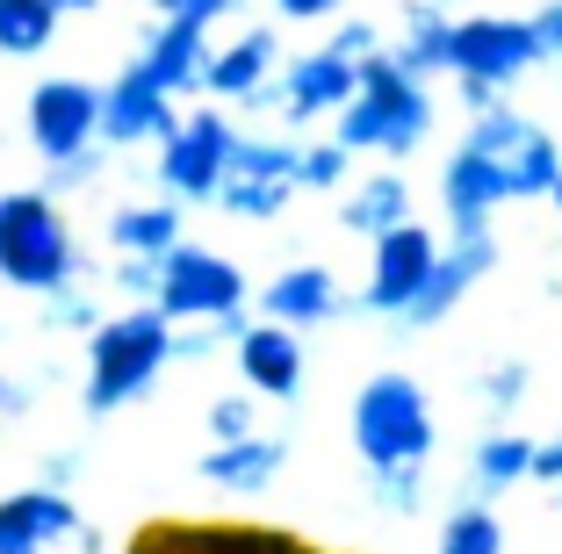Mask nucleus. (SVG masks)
Segmentation results:
<instances>
[{
  "label": "nucleus",
  "instance_id": "0eeeda50",
  "mask_svg": "<svg viewBox=\"0 0 562 554\" xmlns=\"http://www.w3.org/2000/svg\"><path fill=\"white\" fill-rule=\"evenodd\" d=\"M296 202V145L289 137H232V159L216 180V210L238 224H274Z\"/></svg>",
  "mask_w": 562,
  "mask_h": 554
},
{
  "label": "nucleus",
  "instance_id": "b1692460",
  "mask_svg": "<svg viewBox=\"0 0 562 554\" xmlns=\"http://www.w3.org/2000/svg\"><path fill=\"white\" fill-rule=\"evenodd\" d=\"M339 224L361 230V238H382V230L412 224V188H404V173H368L361 188L339 202Z\"/></svg>",
  "mask_w": 562,
  "mask_h": 554
},
{
  "label": "nucleus",
  "instance_id": "a878e982",
  "mask_svg": "<svg viewBox=\"0 0 562 554\" xmlns=\"http://www.w3.org/2000/svg\"><path fill=\"white\" fill-rule=\"evenodd\" d=\"M58 8L50 0H0V58H44L58 44Z\"/></svg>",
  "mask_w": 562,
  "mask_h": 554
},
{
  "label": "nucleus",
  "instance_id": "2eb2a0df",
  "mask_svg": "<svg viewBox=\"0 0 562 554\" xmlns=\"http://www.w3.org/2000/svg\"><path fill=\"white\" fill-rule=\"evenodd\" d=\"M491 267H497V238H491V230H454V238H447L440 252H432L426 289H418L412 303H404V317H397V325H404V331L440 325V317L454 310V303H462V295L476 289L483 274H491Z\"/></svg>",
  "mask_w": 562,
  "mask_h": 554
},
{
  "label": "nucleus",
  "instance_id": "e433bc0d",
  "mask_svg": "<svg viewBox=\"0 0 562 554\" xmlns=\"http://www.w3.org/2000/svg\"><path fill=\"white\" fill-rule=\"evenodd\" d=\"M533 22V44H541V58H555L562 66V0H548L541 15H527Z\"/></svg>",
  "mask_w": 562,
  "mask_h": 554
},
{
  "label": "nucleus",
  "instance_id": "f8f14e48",
  "mask_svg": "<svg viewBox=\"0 0 562 554\" xmlns=\"http://www.w3.org/2000/svg\"><path fill=\"white\" fill-rule=\"evenodd\" d=\"M232 8H238V0H188V8H173V15H166L159 30L145 36L137 66H145L173 101H181V94H202V66H210V22H224Z\"/></svg>",
  "mask_w": 562,
  "mask_h": 554
},
{
  "label": "nucleus",
  "instance_id": "1a4fd4ad",
  "mask_svg": "<svg viewBox=\"0 0 562 554\" xmlns=\"http://www.w3.org/2000/svg\"><path fill=\"white\" fill-rule=\"evenodd\" d=\"M533 66H541V44H533L527 15H469V22H454V44H447V72H454V80H483L491 94H505V87H519Z\"/></svg>",
  "mask_w": 562,
  "mask_h": 554
},
{
  "label": "nucleus",
  "instance_id": "f3484780",
  "mask_svg": "<svg viewBox=\"0 0 562 554\" xmlns=\"http://www.w3.org/2000/svg\"><path fill=\"white\" fill-rule=\"evenodd\" d=\"M80 533V505H72L66 489H15V497H0V554H50L58 540Z\"/></svg>",
  "mask_w": 562,
  "mask_h": 554
},
{
  "label": "nucleus",
  "instance_id": "5701e85b",
  "mask_svg": "<svg viewBox=\"0 0 562 554\" xmlns=\"http://www.w3.org/2000/svg\"><path fill=\"white\" fill-rule=\"evenodd\" d=\"M447 44H454V15L432 8V0H404V44L390 58L412 80H432V72H447Z\"/></svg>",
  "mask_w": 562,
  "mask_h": 554
},
{
  "label": "nucleus",
  "instance_id": "ea45409f",
  "mask_svg": "<svg viewBox=\"0 0 562 554\" xmlns=\"http://www.w3.org/2000/svg\"><path fill=\"white\" fill-rule=\"evenodd\" d=\"M50 8H58V15H94L101 0H50Z\"/></svg>",
  "mask_w": 562,
  "mask_h": 554
},
{
  "label": "nucleus",
  "instance_id": "7c9ffc66",
  "mask_svg": "<svg viewBox=\"0 0 562 554\" xmlns=\"http://www.w3.org/2000/svg\"><path fill=\"white\" fill-rule=\"evenodd\" d=\"M101 159H109L101 145L72 151V159H50V166H44V195H72V188H87V180H101Z\"/></svg>",
  "mask_w": 562,
  "mask_h": 554
},
{
  "label": "nucleus",
  "instance_id": "aec40b11",
  "mask_svg": "<svg viewBox=\"0 0 562 554\" xmlns=\"http://www.w3.org/2000/svg\"><path fill=\"white\" fill-rule=\"evenodd\" d=\"M289 468V440L281 432H246V440H224L202 454V483L232 489V497H252V489H274V475Z\"/></svg>",
  "mask_w": 562,
  "mask_h": 554
},
{
  "label": "nucleus",
  "instance_id": "423d86ee",
  "mask_svg": "<svg viewBox=\"0 0 562 554\" xmlns=\"http://www.w3.org/2000/svg\"><path fill=\"white\" fill-rule=\"evenodd\" d=\"M462 145L505 180V202H548V188H555V173H562V145L541 123H527L519 109H505V101L476 109Z\"/></svg>",
  "mask_w": 562,
  "mask_h": 554
},
{
  "label": "nucleus",
  "instance_id": "4c0bfd02",
  "mask_svg": "<svg viewBox=\"0 0 562 554\" xmlns=\"http://www.w3.org/2000/svg\"><path fill=\"white\" fill-rule=\"evenodd\" d=\"M347 0H274V15H289V22H325V15H339Z\"/></svg>",
  "mask_w": 562,
  "mask_h": 554
},
{
  "label": "nucleus",
  "instance_id": "4be33fe9",
  "mask_svg": "<svg viewBox=\"0 0 562 554\" xmlns=\"http://www.w3.org/2000/svg\"><path fill=\"white\" fill-rule=\"evenodd\" d=\"M527 461H533V440H527V432H513V425H491V432L469 446V489L491 505V497H505V489L527 483Z\"/></svg>",
  "mask_w": 562,
  "mask_h": 554
},
{
  "label": "nucleus",
  "instance_id": "f704fd0d",
  "mask_svg": "<svg viewBox=\"0 0 562 554\" xmlns=\"http://www.w3.org/2000/svg\"><path fill=\"white\" fill-rule=\"evenodd\" d=\"M331 50L361 66V58H375V50H382V36H375V22H339V30H331Z\"/></svg>",
  "mask_w": 562,
  "mask_h": 554
},
{
  "label": "nucleus",
  "instance_id": "412c9836",
  "mask_svg": "<svg viewBox=\"0 0 562 554\" xmlns=\"http://www.w3.org/2000/svg\"><path fill=\"white\" fill-rule=\"evenodd\" d=\"M505 202V180L476 159V151H454L440 173V210H447V230H491V210Z\"/></svg>",
  "mask_w": 562,
  "mask_h": 554
},
{
  "label": "nucleus",
  "instance_id": "2f4dec72",
  "mask_svg": "<svg viewBox=\"0 0 562 554\" xmlns=\"http://www.w3.org/2000/svg\"><path fill=\"white\" fill-rule=\"evenodd\" d=\"M476 396H483V404H491V410H513L519 396H527V360H497L491 375L476 382Z\"/></svg>",
  "mask_w": 562,
  "mask_h": 554
},
{
  "label": "nucleus",
  "instance_id": "7ed1b4c3",
  "mask_svg": "<svg viewBox=\"0 0 562 554\" xmlns=\"http://www.w3.org/2000/svg\"><path fill=\"white\" fill-rule=\"evenodd\" d=\"M87 274V252L72 238L66 210L58 195L44 188H15V195H0V281L22 295H50L66 289V281Z\"/></svg>",
  "mask_w": 562,
  "mask_h": 554
},
{
  "label": "nucleus",
  "instance_id": "bb28decb",
  "mask_svg": "<svg viewBox=\"0 0 562 554\" xmlns=\"http://www.w3.org/2000/svg\"><path fill=\"white\" fill-rule=\"evenodd\" d=\"M432 554H505V525H497V511L483 505H454L440 519V540H432Z\"/></svg>",
  "mask_w": 562,
  "mask_h": 554
},
{
  "label": "nucleus",
  "instance_id": "473e14b6",
  "mask_svg": "<svg viewBox=\"0 0 562 554\" xmlns=\"http://www.w3.org/2000/svg\"><path fill=\"white\" fill-rule=\"evenodd\" d=\"M116 289L137 295V303H151V289H159V260H151V252H116Z\"/></svg>",
  "mask_w": 562,
  "mask_h": 554
},
{
  "label": "nucleus",
  "instance_id": "f257e3e1",
  "mask_svg": "<svg viewBox=\"0 0 562 554\" xmlns=\"http://www.w3.org/2000/svg\"><path fill=\"white\" fill-rule=\"evenodd\" d=\"M339 123V145L361 159V151H382V159H412L418 145H426V131H432V94H426V80H412V72L390 58V44L375 50V58H361L353 66V94H347V109L331 115Z\"/></svg>",
  "mask_w": 562,
  "mask_h": 554
},
{
  "label": "nucleus",
  "instance_id": "9b49d317",
  "mask_svg": "<svg viewBox=\"0 0 562 554\" xmlns=\"http://www.w3.org/2000/svg\"><path fill=\"white\" fill-rule=\"evenodd\" d=\"M22 123H30V145L36 159H72V151L101 145V87L94 80H72V72H50V80L30 87V109H22Z\"/></svg>",
  "mask_w": 562,
  "mask_h": 554
},
{
  "label": "nucleus",
  "instance_id": "58836bf2",
  "mask_svg": "<svg viewBox=\"0 0 562 554\" xmlns=\"http://www.w3.org/2000/svg\"><path fill=\"white\" fill-rule=\"evenodd\" d=\"M72 468H80L72 454H50V461H44V483H50V489H66V483H72Z\"/></svg>",
  "mask_w": 562,
  "mask_h": 554
},
{
  "label": "nucleus",
  "instance_id": "f03ea898",
  "mask_svg": "<svg viewBox=\"0 0 562 554\" xmlns=\"http://www.w3.org/2000/svg\"><path fill=\"white\" fill-rule=\"evenodd\" d=\"M166 368H173V325H166L151 303L116 310V317H101V325L87 331V382H80V404L94 410V418H109V410H131L137 396L159 389Z\"/></svg>",
  "mask_w": 562,
  "mask_h": 554
},
{
  "label": "nucleus",
  "instance_id": "79ce46f5",
  "mask_svg": "<svg viewBox=\"0 0 562 554\" xmlns=\"http://www.w3.org/2000/svg\"><path fill=\"white\" fill-rule=\"evenodd\" d=\"M548 210H555V224H562V173H555V188H548Z\"/></svg>",
  "mask_w": 562,
  "mask_h": 554
},
{
  "label": "nucleus",
  "instance_id": "cd10ccee",
  "mask_svg": "<svg viewBox=\"0 0 562 554\" xmlns=\"http://www.w3.org/2000/svg\"><path fill=\"white\" fill-rule=\"evenodd\" d=\"M347 166H353V151L339 145V137L296 145V195H331V188H347Z\"/></svg>",
  "mask_w": 562,
  "mask_h": 554
},
{
  "label": "nucleus",
  "instance_id": "c85d7f7f",
  "mask_svg": "<svg viewBox=\"0 0 562 554\" xmlns=\"http://www.w3.org/2000/svg\"><path fill=\"white\" fill-rule=\"evenodd\" d=\"M210 446H224V440H246V432H260V396L252 389H238V396H216L210 404Z\"/></svg>",
  "mask_w": 562,
  "mask_h": 554
},
{
  "label": "nucleus",
  "instance_id": "ddd939ff",
  "mask_svg": "<svg viewBox=\"0 0 562 554\" xmlns=\"http://www.w3.org/2000/svg\"><path fill=\"white\" fill-rule=\"evenodd\" d=\"M368 245H375V252H368L361 310L368 317H404V303H412V295L426 289V274H432L440 238H432L426 224H397V230H382V238H368Z\"/></svg>",
  "mask_w": 562,
  "mask_h": 554
},
{
  "label": "nucleus",
  "instance_id": "9d476101",
  "mask_svg": "<svg viewBox=\"0 0 562 554\" xmlns=\"http://www.w3.org/2000/svg\"><path fill=\"white\" fill-rule=\"evenodd\" d=\"M353 94V58H339L331 44L303 50V58H281L274 80L260 87V94H246L238 109H274L289 115V123H317V115H339Z\"/></svg>",
  "mask_w": 562,
  "mask_h": 554
},
{
  "label": "nucleus",
  "instance_id": "c9c22d12",
  "mask_svg": "<svg viewBox=\"0 0 562 554\" xmlns=\"http://www.w3.org/2000/svg\"><path fill=\"white\" fill-rule=\"evenodd\" d=\"M527 483H555V505H562V432H555V440H541V446H533V461H527Z\"/></svg>",
  "mask_w": 562,
  "mask_h": 554
},
{
  "label": "nucleus",
  "instance_id": "37998d69",
  "mask_svg": "<svg viewBox=\"0 0 562 554\" xmlns=\"http://www.w3.org/2000/svg\"><path fill=\"white\" fill-rule=\"evenodd\" d=\"M145 8H159V15H173V8H188V0H145Z\"/></svg>",
  "mask_w": 562,
  "mask_h": 554
},
{
  "label": "nucleus",
  "instance_id": "dca6fc26",
  "mask_svg": "<svg viewBox=\"0 0 562 554\" xmlns=\"http://www.w3.org/2000/svg\"><path fill=\"white\" fill-rule=\"evenodd\" d=\"M232 360H238V382H246L260 404H296L303 396V331H289V325H252L246 317V331L232 339Z\"/></svg>",
  "mask_w": 562,
  "mask_h": 554
},
{
  "label": "nucleus",
  "instance_id": "72a5a7b5",
  "mask_svg": "<svg viewBox=\"0 0 562 554\" xmlns=\"http://www.w3.org/2000/svg\"><path fill=\"white\" fill-rule=\"evenodd\" d=\"M224 339H238L232 325H173V360H210Z\"/></svg>",
  "mask_w": 562,
  "mask_h": 554
},
{
  "label": "nucleus",
  "instance_id": "4468645a",
  "mask_svg": "<svg viewBox=\"0 0 562 554\" xmlns=\"http://www.w3.org/2000/svg\"><path fill=\"white\" fill-rule=\"evenodd\" d=\"M173 115H181V109H173V94H166V87L151 80V72L137 66V58H131V66H123L116 80L101 87V131H94V137H101V151L159 145V137L173 131Z\"/></svg>",
  "mask_w": 562,
  "mask_h": 554
},
{
  "label": "nucleus",
  "instance_id": "a211bd4d",
  "mask_svg": "<svg viewBox=\"0 0 562 554\" xmlns=\"http://www.w3.org/2000/svg\"><path fill=\"white\" fill-rule=\"evenodd\" d=\"M339 310H347V289H339V274H331V267H317V260L281 267V274L260 289V317H267V325H289V331L331 325Z\"/></svg>",
  "mask_w": 562,
  "mask_h": 554
},
{
  "label": "nucleus",
  "instance_id": "393cba45",
  "mask_svg": "<svg viewBox=\"0 0 562 554\" xmlns=\"http://www.w3.org/2000/svg\"><path fill=\"white\" fill-rule=\"evenodd\" d=\"M109 245H116V252H151V260H159L166 245H181V202L173 195L123 202V210L109 216Z\"/></svg>",
  "mask_w": 562,
  "mask_h": 554
},
{
  "label": "nucleus",
  "instance_id": "6e6552de",
  "mask_svg": "<svg viewBox=\"0 0 562 554\" xmlns=\"http://www.w3.org/2000/svg\"><path fill=\"white\" fill-rule=\"evenodd\" d=\"M238 123L224 109H188L173 115V131L159 137V188L173 202H216V180H224V159H232Z\"/></svg>",
  "mask_w": 562,
  "mask_h": 554
},
{
  "label": "nucleus",
  "instance_id": "39448f33",
  "mask_svg": "<svg viewBox=\"0 0 562 554\" xmlns=\"http://www.w3.org/2000/svg\"><path fill=\"white\" fill-rule=\"evenodd\" d=\"M151 310H159L166 325H232V331H246V274H238V260L181 238V245L159 252Z\"/></svg>",
  "mask_w": 562,
  "mask_h": 554
},
{
  "label": "nucleus",
  "instance_id": "6ab92c4d",
  "mask_svg": "<svg viewBox=\"0 0 562 554\" xmlns=\"http://www.w3.org/2000/svg\"><path fill=\"white\" fill-rule=\"evenodd\" d=\"M274 66H281V36L267 30H238L232 44H210V66H202V94L210 101H246V94H260L267 80H274Z\"/></svg>",
  "mask_w": 562,
  "mask_h": 554
},
{
  "label": "nucleus",
  "instance_id": "20e7f679",
  "mask_svg": "<svg viewBox=\"0 0 562 554\" xmlns=\"http://www.w3.org/2000/svg\"><path fill=\"white\" fill-rule=\"evenodd\" d=\"M353 454H361L368 475L426 468L432 461V404L412 375L375 368V375L353 389Z\"/></svg>",
  "mask_w": 562,
  "mask_h": 554
},
{
  "label": "nucleus",
  "instance_id": "c756f323",
  "mask_svg": "<svg viewBox=\"0 0 562 554\" xmlns=\"http://www.w3.org/2000/svg\"><path fill=\"white\" fill-rule=\"evenodd\" d=\"M94 325H101V310H94V295H80V281L44 295V331H94Z\"/></svg>",
  "mask_w": 562,
  "mask_h": 554
},
{
  "label": "nucleus",
  "instance_id": "a19ab883",
  "mask_svg": "<svg viewBox=\"0 0 562 554\" xmlns=\"http://www.w3.org/2000/svg\"><path fill=\"white\" fill-rule=\"evenodd\" d=\"M22 404H30V396H22V389H8V382H0V410H22Z\"/></svg>",
  "mask_w": 562,
  "mask_h": 554
}]
</instances>
